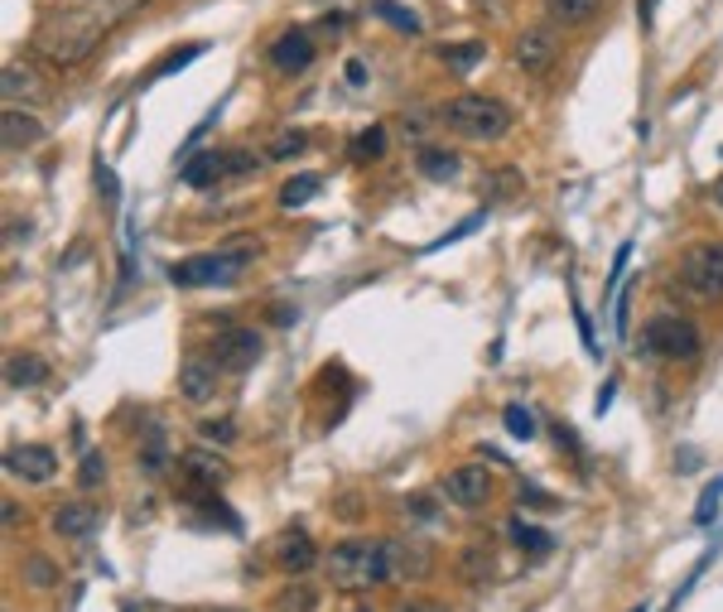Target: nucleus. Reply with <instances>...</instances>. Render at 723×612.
Instances as JSON below:
<instances>
[{"instance_id":"f257e3e1","label":"nucleus","mask_w":723,"mask_h":612,"mask_svg":"<svg viewBox=\"0 0 723 612\" xmlns=\"http://www.w3.org/2000/svg\"><path fill=\"white\" fill-rule=\"evenodd\" d=\"M145 0H49L29 29V49L49 68L87 63L111 29H121Z\"/></svg>"},{"instance_id":"f03ea898","label":"nucleus","mask_w":723,"mask_h":612,"mask_svg":"<svg viewBox=\"0 0 723 612\" xmlns=\"http://www.w3.org/2000/svg\"><path fill=\"white\" fill-rule=\"evenodd\" d=\"M439 121L454 130L458 140L492 145L512 130V107H506L502 97H487V92H458L439 107Z\"/></svg>"},{"instance_id":"7ed1b4c3","label":"nucleus","mask_w":723,"mask_h":612,"mask_svg":"<svg viewBox=\"0 0 723 612\" xmlns=\"http://www.w3.org/2000/svg\"><path fill=\"white\" fill-rule=\"evenodd\" d=\"M324 570L333 579V589H376L390 584V560H386V541H372V535H353V541H338L328 550Z\"/></svg>"},{"instance_id":"20e7f679","label":"nucleus","mask_w":723,"mask_h":612,"mask_svg":"<svg viewBox=\"0 0 723 612\" xmlns=\"http://www.w3.org/2000/svg\"><path fill=\"white\" fill-rule=\"evenodd\" d=\"M642 353L656 357V362H694L704 353V333L694 318L685 314H651L646 328H642Z\"/></svg>"},{"instance_id":"39448f33","label":"nucleus","mask_w":723,"mask_h":612,"mask_svg":"<svg viewBox=\"0 0 723 612\" xmlns=\"http://www.w3.org/2000/svg\"><path fill=\"white\" fill-rule=\"evenodd\" d=\"M251 266V246H231V251H202L184 256L169 266V285L179 289H208V285H231L241 280V270Z\"/></svg>"},{"instance_id":"423d86ee","label":"nucleus","mask_w":723,"mask_h":612,"mask_svg":"<svg viewBox=\"0 0 723 612\" xmlns=\"http://www.w3.org/2000/svg\"><path fill=\"white\" fill-rule=\"evenodd\" d=\"M675 280L694 299H723V241H694L680 256Z\"/></svg>"},{"instance_id":"0eeeda50","label":"nucleus","mask_w":723,"mask_h":612,"mask_svg":"<svg viewBox=\"0 0 723 612\" xmlns=\"http://www.w3.org/2000/svg\"><path fill=\"white\" fill-rule=\"evenodd\" d=\"M260 353H266V338H260L256 328H222V333L212 338V347H208V357H212L227 376L251 372L256 362H260Z\"/></svg>"},{"instance_id":"6e6552de","label":"nucleus","mask_w":723,"mask_h":612,"mask_svg":"<svg viewBox=\"0 0 723 612\" xmlns=\"http://www.w3.org/2000/svg\"><path fill=\"white\" fill-rule=\"evenodd\" d=\"M512 58H516V68L526 72V78H545V72L559 63V34H555V24L521 29L516 43H512Z\"/></svg>"},{"instance_id":"1a4fd4ad","label":"nucleus","mask_w":723,"mask_h":612,"mask_svg":"<svg viewBox=\"0 0 723 612\" xmlns=\"http://www.w3.org/2000/svg\"><path fill=\"white\" fill-rule=\"evenodd\" d=\"M444 502H454L458 512H477V506L492 502V473L483 468V463H458V468L444 473Z\"/></svg>"},{"instance_id":"9d476101","label":"nucleus","mask_w":723,"mask_h":612,"mask_svg":"<svg viewBox=\"0 0 723 612\" xmlns=\"http://www.w3.org/2000/svg\"><path fill=\"white\" fill-rule=\"evenodd\" d=\"M179 473H184V483L194 487V492H217L227 483V463H222V454L217 448H188V454L179 458Z\"/></svg>"},{"instance_id":"9b49d317","label":"nucleus","mask_w":723,"mask_h":612,"mask_svg":"<svg viewBox=\"0 0 723 612\" xmlns=\"http://www.w3.org/2000/svg\"><path fill=\"white\" fill-rule=\"evenodd\" d=\"M6 473L20 477V483H49L58 473V454L49 444H20L6 454Z\"/></svg>"},{"instance_id":"f8f14e48","label":"nucleus","mask_w":723,"mask_h":612,"mask_svg":"<svg viewBox=\"0 0 723 612\" xmlns=\"http://www.w3.org/2000/svg\"><path fill=\"white\" fill-rule=\"evenodd\" d=\"M386 560H390V584H405V579H425L434 570V550L425 541H386Z\"/></svg>"},{"instance_id":"ddd939ff","label":"nucleus","mask_w":723,"mask_h":612,"mask_svg":"<svg viewBox=\"0 0 723 612\" xmlns=\"http://www.w3.org/2000/svg\"><path fill=\"white\" fill-rule=\"evenodd\" d=\"M217 382H222V367H217L212 357H188L179 367V396L188 405H202L217 396Z\"/></svg>"},{"instance_id":"4468645a","label":"nucleus","mask_w":723,"mask_h":612,"mask_svg":"<svg viewBox=\"0 0 723 612\" xmlns=\"http://www.w3.org/2000/svg\"><path fill=\"white\" fill-rule=\"evenodd\" d=\"M0 92H6V107H29V101H49V82L39 78L29 63H6V72H0Z\"/></svg>"},{"instance_id":"2eb2a0df","label":"nucleus","mask_w":723,"mask_h":612,"mask_svg":"<svg viewBox=\"0 0 723 612\" xmlns=\"http://www.w3.org/2000/svg\"><path fill=\"white\" fill-rule=\"evenodd\" d=\"M101 526V512L92 502H63L53 512V535L58 541H87V535H97Z\"/></svg>"},{"instance_id":"dca6fc26","label":"nucleus","mask_w":723,"mask_h":612,"mask_svg":"<svg viewBox=\"0 0 723 612\" xmlns=\"http://www.w3.org/2000/svg\"><path fill=\"white\" fill-rule=\"evenodd\" d=\"M136 463H140V473L145 477H159L174 463V448H169V434H165V425H145L140 430V444H136Z\"/></svg>"},{"instance_id":"f3484780","label":"nucleus","mask_w":723,"mask_h":612,"mask_svg":"<svg viewBox=\"0 0 723 612\" xmlns=\"http://www.w3.org/2000/svg\"><path fill=\"white\" fill-rule=\"evenodd\" d=\"M270 63L280 72H304L314 63V39L304 34V29H285V34L270 43Z\"/></svg>"},{"instance_id":"a211bd4d","label":"nucleus","mask_w":723,"mask_h":612,"mask_svg":"<svg viewBox=\"0 0 723 612\" xmlns=\"http://www.w3.org/2000/svg\"><path fill=\"white\" fill-rule=\"evenodd\" d=\"M275 564H280L289 579H299V574H309L318 564V550H314V541L304 531H285L280 545H275Z\"/></svg>"},{"instance_id":"6ab92c4d","label":"nucleus","mask_w":723,"mask_h":612,"mask_svg":"<svg viewBox=\"0 0 723 612\" xmlns=\"http://www.w3.org/2000/svg\"><path fill=\"white\" fill-rule=\"evenodd\" d=\"M0 140H6V150H29V145L43 140V126L29 116L24 107H6V116H0Z\"/></svg>"},{"instance_id":"aec40b11","label":"nucleus","mask_w":723,"mask_h":612,"mask_svg":"<svg viewBox=\"0 0 723 612\" xmlns=\"http://www.w3.org/2000/svg\"><path fill=\"white\" fill-rule=\"evenodd\" d=\"M179 179L188 188H212L217 179H227V150H198V155H188V165L179 169Z\"/></svg>"},{"instance_id":"412c9836","label":"nucleus","mask_w":723,"mask_h":612,"mask_svg":"<svg viewBox=\"0 0 723 612\" xmlns=\"http://www.w3.org/2000/svg\"><path fill=\"white\" fill-rule=\"evenodd\" d=\"M477 194H483V203H512L526 194V179H521L516 165H502V169H487L483 179H477Z\"/></svg>"},{"instance_id":"4be33fe9","label":"nucleus","mask_w":723,"mask_h":612,"mask_svg":"<svg viewBox=\"0 0 723 612\" xmlns=\"http://www.w3.org/2000/svg\"><path fill=\"white\" fill-rule=\"evenodd\" d=\"M415 169L425 174L429 184H448V179H458L463 159L454 150H439V145H419V150H415Z\"/></svg>"},{"instance_id":"5701e85b","label":"nucleus","mask_w":723,"mask_h":612,"mask_svg":"<svg viewBox=\"0 0 723 612\" xmlns=\"http://www.w3.org/2000/svg\"><path fill=\"white\" fill-rule=\"evenodd\" d=\"M497 574V560H492V545L483 541H468L458 555V579L463 584H487V579Z\"/></svg>"},{"instance_id":"b1692460","label":"nucleus","mask_w":723,"mask_h":612,"mask_svg":"<svg viewBox=\"0 0 723 612\" xmlns=\"http://www.w3.org/2000/svg\"><path fill=\"white\" fill-rule=\"evenodd\" d=\"M43 382H49V362H43V357L20 353V357H10V362H6V386L29 391V386H43Z\"/></svg>"},{"instance_id":"393cba45","label":"nucleus","mask_w":723,"mask_h":612,"mask_svg":"<svg viewBox=\"0 0 723 612\" xmlns=\"http://www.w3.org/2000/svg\"><path fill=\"white\" fill-rule=\"evenodd\" d=\"M434 53H439V63H444V68H454V72H473V68L487 58V43H483V39H463V43H439Z\"/></svg>"},{"instance_id":"a878e982","label":"nucleus","mask_w":723,"mask_h":612,"mask_svg":"<svg viewBox=\"0 0 723 612\" xmlns=\"http://www.w3.org/2000/svg\"><path fill=\"white\" fill-rule=\"evenodd\" d=\"M318 188H324V174H314V169H304V174H289V179L280 184V208H304V203H309Z\"/></svg>"},{"instance_id":"bb28decb","label":"nucleus","mask_w":723,"mask_h":612,"mask_svg":"<svg viewBox=\"0 0 723 612\" xmlns=\"http://www.w3.org/2000/svg\"><path fill=\"white\" fill-rule=\"evenodd\" d=\"M545 6V20L549 24H584L593 10H598V0H541Z\"/></svg>"},{"instance_id":"cd10ccee","label":"nucleus","mask_w":723,"mask_h":612,"mask_svg":"<svg viewBox=\"0 0 723 612\" xmlns=\"http://www.w3.org/2000/svg\"><path fill=\"white\" fill-rule=\"evenodd\" d=\"M304 150H309V136H304V130H280V136L266 145V159L270 165H289V159H299Z\"/></svg>"},{"instance_id":"c85d7f7f","label":"nucleus","mask_w":723,"mask_h":612,"mask_svg":"<svg viewBox=\"0 0 723 612\" xmlns=\"http://www.w3.org/2000/svg\"><path fill=\"white\" fill-rule=\"evenodd\" d=\"M506 535H512L516 550H526V555H545V550L555 545V535L541 531V526H526V521H521V516L512 521V526H506Z\"/></svg>"},{"instance_id":"c756f323","label":"nucleus","mask_w":723,"mask_h":612,"mask_svg":"<svg viewBox=\"0 0 723 612\" xmlns=\"http://www.w3.org/2000/svg\"><path fill=\"white\" fill-rule=\"evenodd\" d=\"M372 14H376V20H386L390 29H400V34H419V14L400 10L396 0H372Z\"/></svg>"},{"instance_id":"7c9ffc66","label":"nucleus","mask_w":723,"mask_h":612,"mask_svg":"<svg viewBox=\"0 0 723 612\" xmlns=\"http://www.w3.org/2000/svg\"><path fill=\"white\" fill-rule=\"evenodd\" d=\"M20 579H24L29 589H53V584H58V564H53L49 555H24Z\"/></svg>"},{"instance_id":"2f4dec72","label":"nucleus","mask_w":723,"mask_h":612,"mask_svg":"<svg viewBox=\"0 0 723 612\" xmlns=\"http://www.w3.org/2000/svg\"><path fill=\"white\" fill-rule=\"evenodd\" d=\"M318 608V593L309 584H299V579H289L285 593H275V612H314Z\"/></svg>"},{"instance_id":"473e14b6","label":"nucleus","mask_w":723,"mask_h":612,"mask_svg":"<svg viewBox=\"0 0 723 612\" xmlns=\"http://www.w3.org/2000/svg\"><path fill=\"white\" fill-rule=\"evenodd\" d=\"M382 155H386V126H367L353 140V159H357V165H376Z\"/></svg>"},{"instance_id":"72a5a7b5","label":"nucleus","mask_w":723,"mask_h":612,"mask_svg":"<svg viewBox=\"0 0 723 612\" xmlns=\"http://www.w3.org/2000/svg\"><path fill=\"white\" fill-rule=\"evenodd\" d=\"M198 440L202 444H212V448H231V444H237V425H231V419L222 415V419H198Z\"/></svg>"},{"instance_id":"f704fd0d","label":"nucleus","mask_w":723,"mask_h":612,"mask_svg":"<svg viewBox=\"0 0 723 612\" xmlns=\"http://www.w3.org/2000/svg\"><path fill=\"white\" fill-rule=\"evenodd\" d=\"M97 483H107V458H101L97 448H87L82 468H78V487H97Z\"/></svg>"},{"instance_id":"c9c22d12","label":"nucleus","mask_w":723,"mask_h":612,"mask_svg":"<svg viewBox=\"0 0 723 612\" xmlns=\"http://www.w3.org/2000/svg\"><path fill=\"white\" fill-rule=\"evenodd\" d=\"M202 49H208V43H188V49H179V53H165V58H159V63H155L150 78H165V72H179L184 63H194V58H198Z\"/></svg>"},{"instance_id":"e433bc0d","label":"nucleus","mask_w":723,"mask_h":612,"mask_svg":"<svg viewBox=\"0 0 723 612\" xmlns=\"http://www.w3.org/2000/svg\"><path fill=\"white\" fill-rule=\"evenodd\" d=\"M502 419H506V430H512L516 440H535V419H531L526 405H506Z\"/></svg>"},{"instance_id":"4c0bfd02","label":"nucleus","mask_w":723,"mask_h":612,"mask_svg":"<svg viewBox=\"0 0 723 612\" xmlns=\"http://www.w3.org/2000/svg\"><path fill=\"white\" fill-rule=\"evenodd\" d=\"M719 497H723V477H719V483H709V487H704L700 512H694V521H700V526H709V521L719 516Z\"/></svg>"},{"instance_id":"58836bf2","label":"nucleus","mask_w":723,"mask_h":612,"mask_svg":"<svg viewBox=\"0 0 723 612\" xmlns=\"http://www.w3.org/2000/svg\"><path fill=\"white\" fill-rule=\"evenodd\" d=\"M260 169V159H251L246 150H227V174L231 179H246V174H256Z\"/></svg>"},{"instance_id":"ea45409f","label":"nucleus","mask_w":723,"mask_h":612,"mask_svg":"<svg viewBox=\"0 0 723 612\" xmlns=\"http://www.w3.org/2000/svg\"><path fill=\"white\" fill-rule=\"evenodd\" d=\"M516 502L521 506H535V512H549V506H559L549 492H541V487H516Z\"/></svg>"},{"instance_id":"a19ab883","label":"nucleus","mask_w":723,"mask_h":612,"mask_svg":"<svg viewBox=\"0 0 723 612\" xmlns=\"http://www.w3.org/2000/svg\"><path fill=\"white\" fill-rule=\"evenodd\" d=\"M347 87H353V92H361V87H367L372 82V68L367 63H361V58H347Z\"/></svg>"},{"instance_id":"79ce46f5","label":"nucleus","mask_w":723,"mask_h":612,"mask_svg":"<svg viewBox=\"0 0 723 612\" xmlns=\"http://www.w3.org/2000/svg\"><path fill=\"white\" fill-rule=\"evenodd\" d=\"M627 309H632V289H622V295H617V314H613V324H617L622 338H627Z\"/></svg>"},{"instance_id":"37998d69","label":"nucleus","mask_w":723,"mask_h":612,"mask_svg":"<svg viewBox=\"0 0 723 612\" xmlns=\"http://www.w3.org/2000/svg\"><path fill=\"white\" fill-rule=\"evenodd\" d=\"M97 184H101V198H107V208H116V179L107 165H97Z\"/></svg>"},{"instance_id":"c03bdc74","label":"nucleus","mask_w":723,"mask_h":612,"mask_svg":"<svg viewBox=\"0 0 723 612\" xmlns=\"http://www.w3.org/2000/svg\"><path fill=\"white\" fill-rule=\"evenodd\" d=\"M555 444H564V448H570V454H584V444H578V434H574V430H564V419L555 425Z\"/></svg>"},{"instance_id":"a18cd8bd","label":"nucleus","mask_w":723,"mask_h":612,"mask_svg":"<svg viewBox=\"0 0 723 612\" xmlns=\"http://www.w3.org/2000/svg\"><path fill=\"white\" fill-rule=\"evenodd\" d=\"M400 612H448V608L434 599H410V603H400Z\"/></svg>"},{"instance_id":"49530a36","label":"nucleus","mask_w":723,"mask_h":612,"mask_svg":"<svg viewBox=\"0 0 723 612\" xmlns=\"http://www.w3.org/2000/svg\"><path fill=\"white\" fill-rule=\"evenodd\" d=\"M0 512H6V531H14V526H20V521H24V512H20V506H14L10 497L0 502Z\"/></svg>"},{"instance_id":"de8ad7c7","label":"nucleus","mask_w":723,"mask_h":612,"mask_svg":"<svg viewBox=\"0 0 723 612\" xmlns=\"http://www.w3.org/2000/svg\"><path fill=\"white\" fill-rule=\"evenodd\" d=\"M295 304H275V324H295Z\"/></svg>"},{"instance_id":"09e8293b","label":"nucleus","mask_w":723,"mask_h":612,"mask_svg":"<svg viewBox=\"0 0 723 612\" xmlns=\"http://www.w3.org/2000/svg\"><path fill=\"white\" fill-rule=\"evenodd\" d=\"M121 612H169L165 603H126Z\"/></svg>"},{"instance_id":"8fccbe9b","label":"nucleus","mask_w":723,"mask_h":612,"mask_svg":"<svg viewBox=\"0 0 723 612\" xmlns=\"http://www.w3.org/2000/svg\"><path fill=\"white\" fill-rule=\"evenodd\" d=\"M473 6H477V10H487V14H502L506 0H473Z\"/></svg>"},{"instance_id":"3c124183","label":"nucleus","mask_w":723,"mask_h":612,"mask_svg":"<svg viewBox=\"0 0 723 612\" xmlns=\"http://www.w3.org/2000/svg\"><path fill=\"white\" fill-rule=\"evenodd\" d=\"M714 203H719V208H723V179L714 184Z\"/></svg>"},{"instance_id":"603ef678","label":"nucleus","mask_w":723,"mask_h":612,"mask_svg":"<svg viewBox=\"0 0 723 612\" xmlns=\"http://www.w3.org/2000/svg\"><path fill=\"white\" fill-rule=\"evenodd\" d=\"M208 612H241V608H208Z\"/></svg>"},{"instance_id":"864d4df0","label":"nucleus","mask_w":723,"mask_h":612,"mask_svg":"<svg viewBox=\"0 0 723 612\" xmlns=\"http://www.w3.org/2000/svg\"><path fill=\"white\" fill-rule=\"evenodd\" d=\"M353 612H372V608H353Z\"/></svg>"},{"instance_id":"5fc2aeb1","label":"nucleus","mask_w":723,"mask_h":612,"mask_svg":"<svg viewBox=\"0 0 723 612\" xmlns=\"http://www.w3.org/2000/svg\"><path fill=\"white\" fill-rule=\"evenodd\" d=\"M632 612H646V608H632Z\"/></svg>"}]
</instances>
